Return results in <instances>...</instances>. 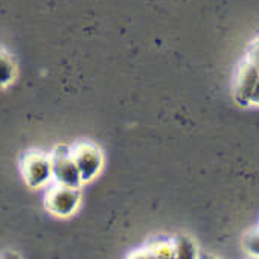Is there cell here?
I'll return each mask as SVG.
<instances>
[{
  "label": "cell",
  "instance_id": "obj_12",
  "mask_svg": "<svg viewBox=\"0 0 259 259\" xmlns=\"http://www.w3.org/2000/svg\"><path fill=\"white\" fill-rule=\"evenodd\" d=\"M248 57H250V58L256 63V66L259 67V55H250V54H248Z\"/></svg>",
  "mask_w": 259,
  "mask_h": 259
},
{
  "label": "cell",
  "instance_id": "obj_8",
  "mask_svg": "<svg viewBox=\"0 0 259 259\" xmlns=\"http://www.w3.org/2000/svg\"><path fill=\"white\" fill-rule=\"evenodd\" d=\"M174 248H176V257H195L197 256L195 244L189 238L179 236L174 241Z\"/></svg>",
  "mask_w": 259,
  "mask_h": 259
},
{
  "label": "cell",
  "instance_id": "obj_7",
  "mask_svg": "<svg viewBox=\"0 0 259 259\" xmlns=\"http://www.w3.org/2000/svg\"><path fill=\"white\" fill-rule=\"evenodd\" d=\"M176 257V248H174V241L169 242H157L150 245L148 248H144V254H141L139 257Z\"/></svg>",
  "mask_w": 259,
  "mask_h": 259
},
{
  "label": "cell",
  "instance_id": "obj_1",
  "mask_svg": "<svg viewBox=\"0 0 259 259\" xmlns=\"http://www.w3.org/2000/svg\"><path fill=\"white\" fill-rule=\"evenodd\" d=\"M22 174L26 185L32 189H40L54 180L52 159L41 151H29L22 159Z\"/></svg>",
  "mask_w": 259,
  "mask_h": 259
},
{
  "label": "cell",
  "instance_id": "obj_4",
  "mask_svg": "<svg viewBox=\"0 0 259 259\" xmlns=\"http://www.w3.org/2000/svg\"><path fill=\"white\" fill-rule=\"evenodd\" d=\"M51 159L54 183L72 188H79L82 185L81 174L70 153V147H57L51 154Z\"/></svg>",
  "mask_w": 259,
  "mask_h": 259
},
{
  "label": "cell",
  "instance_id": "obj_5",
  "mask_svg": "<svg viewBox=\"0 0 259 259\" xmlns=\"http://www.w3.org/2000/svg\"><path fill=\"white\" fill-rule=\"evenodd\" d=\"M257 81H259V67L250 57H247L238 67V73L235 79V101L239 105L242 107L250 105V96Z\"/></svg>",
  "mask_w": 259,
  "mask_h": 259
},
{
  "label": "cell",
  "instance_id": "obj_11",
  "mask_svg": "<svg viewBox=\"0 0 259 259\" xmlns=\"http://www.w3.org/2000/svg\"><path fill=\"white\" fill-rule=\"evenodd\" d=\"M250 55H259V38L257 40H254V43L251 45V48H250V52H248Z\"/></svg>",
  "mask_w": 259,
  "mask_h": 259
},
{
  "label": "cell",
  "instance_id": "obj_6",
  "mask_svg": "<svg viewBox=\"0 0 259 259\" xmlns=\"http://www.w3.org/2000/svg\"><path fill=\"white\" fill-rule=\"evenodd\" d=\"M16 63L14 60L4 51L0 49V89L8 87L16 78Z\"/></svg>",
  "mask_w": 259,
  "mask_h": 259
},
{
  "label": "cell",
  "instance_id": "obj_9",
  "mask_svg": "<svg viewBox=\"0 0 259 259\" xmlns=\"http://www.w3.org/2000/svg\"><path fill=\"white\" fill-rule=\"evenodd\" d=\"M244 244H245L247 251H250L251 254L259 256V230H256L253 233H248L245 236V239H244Z\"/></svg>",
  "mask_w": 259,
  "mask_h": 259
},
{
  "label": "cell",
  "instance_id": "obj_10",
  "mask_svg": "<svg viewBox=\"0 0 259 259\" xmlns=\"http://www.w3.org/2000/svg\"><path fill=\"white\" fill-rule=\"evenodd\" d=\"M250 105H259V81H257V84H256V87L250 96Z\"/></svg>",
  "mask_w": 259,
  "mask_h": 259
},
{
  "label": "cell",
  "instance_id": "obj_2",
  "mask_svg": "<svg viewBox=\"0 0 259 259\" xmlns=\"http://www.w3.org/2000/svg\"><path fill=\"white\" fill-rule=\"evenodd\" d=\"M72 157L78 166L82 183L95 180L104 166V154L93 142H78L70 147Z\"/></svg>",
  "mask_w": 259,
  "mask_h": 259
},
{
  "label": "cell",
  "instance_id": "obj_3",
  "mask_svg": "<svg viewBox=\"0 0 259 259\" xmlns=\"http://www.w3.org/2000/svg\"><path fill=\"white\" fill-rule=\"evenodd\" d=\"M81 203V192L79 188L64 186L54 183V186L48 191L45 197L46 209L60 218H67L75 213Z\"/></svg>",
  "mask_w": 259,
  "mask_h": 259
}]
</instances>
